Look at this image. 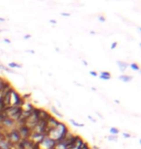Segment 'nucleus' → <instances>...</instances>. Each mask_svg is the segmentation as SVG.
Instances as JSON below:
<instances>
[{
    "label": "nucleus",
    "mask_w": 141,
    "mask_h": 149,
    "mask_svg": "<svg viewBox=\"0 0 141 149\" xmlns=\"http://www.w3.org/2000/svg\"><path fill=\"white\" fill-rule=\"evenodd\" d=\"M70 132L67 127V125L63 122L59 121V124L57 125V127L54 129L50 130L49 133H47V136H49L50 139H52L53 141H55L56 142H60L63 141L67 136V134Z\"/></svg>",
    "instance_id": "nucleus-1"
},
{
    "label": "nucleus",
    "mask_w": 141,
    "mask_h": 149,
    "mask_svg": "<svg viewBox=\"0 0 141 149\" xmlns=\"http://www.w3.org/2000/svg\"><path fill=\"white\" fill-rule=\"evenodd\" d=\"M3 113H4L7 118H10L12 120L17 122L20 119V117H22V108H19V107L9 106V107H6V109H4Z\"/></svg>",
    "instance_id": "nucleus-2"
},
{
    "label": "nucleus",
    "mask_w": 141,
    "mask_h": 149,
    "mask_svg": "<svg viewBox=\"0 0 141 149\" xmlns=\"http://www.w3.org/2000/svg\"><path fill=\"white\" fill-rule=\"evenodd\" d=\"M5 139H7L8 141H10L14 146L22 141V138H20V135L19 133L17 128H14V129L9 130L7 133H5Z\"/></svg>",
    "instance_id": "nucleus-3"
},
{
    "label": "nucleus",
    "mask_w": 141,
    "mask_h": 149,
    "mask_svg": "<svg viewBox=\"0 0 141 149\" xmlns=\"http://www.w3.org/2000/svg\"><path fill=\"white\" fill-rule=\"evenodd\" d=\"M24 101H23L22 97L15 90L14 88H12L11 90V100H10V106H15V107H19L22 108V106L23 105Z\"/></svg>",
    "instance_id": "nucleus-4"
},
{
    "label": "nucleus",
    "mask_w": 141,
    "mask_h": 149,
    "mask_svg": "<svg viewBox=\"0 0 141 149\" xmlns=\"http://www.w3.org/2000/svg\"><path fill=\"white\" fill-rule=\"evenodd\" d=\"M57 142L50 139L49 136H46L44 139L38 144L39 149H54Z\"/></svg>",
    "instance_id": "nucleus-5"
},
{
    "label": "nucleus",
    "mask_w": 141,
    "mask_h": 149,
    "mask_svg": "<svg viewBox=\"0 0 141 149\" xmlns=\"http://www.w3.org/2000/svg\"><path fill=\"white\" fill-rule=\"evenodd\" d=\"M19 130V133L20 135V138L22 139H29L30 135H31L32 131L29 129V128L26 126V125H23V126H19L17 128Z\"/></svg>",
    "instance_id": "nucleus-6"
},
{
    "label": "nucleus",
    "mask_w": 141,
    "mask_h": 149,
    "mask_svg": "<svg viewBox=\"0 0 141 149\" xmlns=\"http://www.w3.org/2000/svg\"><path fill=\"white\" fill-rule=\"evenodd\" d=\"M17 122L16 121H14V120H12V119L10 118H7L6 117L4 120H3L1 122V124L0 125H2V128L4 129V128H7V129H14V127H15V125H16Z\"/></svg>",
    "instance_id": "nucleus-7"
},
{
    "label": "nucleus",
    "mask_w": 141,
    "mask_h": 149,
    "mask_svg": "<svg viewBox=\"0 0 141 149\" xmlns=\"http://www.w3.org/2000/svg\"><path fill=\"white\" fill-rule=\"evenodd\" d=\"M12 86L10 85V83H9L7 80H5L4 79L0 77V93H1V92H6Z\"/></svg>",
    "instance_id": "nucleus-8"
},
{
    "label": "nucleus",
    "mask_w": 141,
    "mask_h": 149,
    "mask_svg": "<svg viewBox=\"0 0 141 149\" xmlns=\"http://www.w3.org/2000/svg\"><path fill=\"white\" fill-rule=\"evenodd\" d=\"M15 146L6 139H0V149H13Z\"/></svg>",
    "instance_id": "nucleus-9"
},
{
    "label": "nucleus",
    "mask_w": 141,
    "mask_h": 149,
    "mask_svg": "<svg viewBox=\"0 0 141 149\" xmlns=\"http://www.w3.org/2000/svg\"><path fill=\"white\" fill-rule=\"evenodd\" d=\"M133 79V77L131 76H128V74H121V76H119V79L122 80L123 82H131Z\"/></svg>",
    "instance_id": "nucleus-10"
},
{
    "label": "nucleus",
    "mask_w": 141,
    "mask_h": 149,
    "mask_svg": "<svg viewBox=\"0 0 141 149\" xmlns=\"http://www.w3.org/2000/svg\"><path fill=\"white\" fill-rule=\"evenodd\" d=\"M117 65L119 66L121 72H125V71L128 68V64L126 63V62H123V61H117Z\"/></svg>",
    "instance_id": "nucleus-11"
},
{
    "label": "nucleus",
    "mask_w": 141,
    "mask_h": 149,
    "mask_svg": "<svg viewBox=\"0 0 141 149\" xmlns=\"http://www.w3.org/2000/svg\"><path fill=\"white\" fill-rule=\"evenodd\" d=\"M100 79H103V80H109L110 79H111V74H110V73L108 72H101L100 74Z\"/></svg>",
    "instance_id": "nucleus-12"
},
{
    "label": "nucleus",
    "mask_w": 141,
    "mask_h": 149,
    "mask_svg": "<svg viewBox=\"0 0 141 149\" xmlns=\"http://www.w3.org/2000/svg\"><path fill=\"white\" fill-rule=\"evenodd\" d=\"M8 66L10 69H15V68H22V65L17 64V63H16V62H11V63L8 64Z\"/></svg>",
    "instance_id": "nucleus-13"
},
{
    "label": "nucleus",
    "mask_w": 141,
    "mask_h": 149,
    "mask_svg": "<svg viewBox=\"0 0 141 149\" xmlns=\"http://www.w3.org/2000/svg\"><path fill=\"white\" fill-rule=\"evenodd\" d=\"M70 122L74 125V126H76V127H79V128H83V127H84V124L78 123V122H76V120H74V119H70Z\"/></svg>",
    "instance_id": "nucleus-14"
},
{
    "label": "nucleus",
    "mask_w": 141,
    "mask_h": 149,
    "mask_svg": "<svg viewBox=\"0 0 141 149\" xmlns=\"http://www.w3.org/2000/svg\"><path fill=\"white\" fill-rule=\"evenodd\" d=\"M110 134H111L112 136H117L119 134V130L115 127H111L110 128Z\"/></svg>",
    "instance_id": "nucleus-15"
},
{
    "label": "nucleus",
    "mask_w": 141,
    "mask_h": 149,
    "mask_svg": "<svg viewBox=\"0 0 141 149\" xmlns=\"http://www.w3.org/2000/svg\"><path fill=\"white\" fill-rule=\"evenodd\" d=\"M51 111L53 112V113H54V114L56 115V116H58V117H63V115H62V113H60L58 111H57V109L54 108V107H51Z\"/></svg>",
    "instance_id": "nucleus-16"
},
{
    "label": "nucleus",
    "mask_w": 141,
    "mask_h": 149,
    "mask_svg": "<svg viewBox=\"0 0 141 149\" xmlns=\"http://www.w3.org/2000/svg\"><path fill=\"white\" fill-rule=\"evenodd\" d=\"M130 67H131L133 70H134V71H139V70H140L139 66H138V65H137L136 63H131V64L130 65Z\"/></svg>",
    "instance_id": "nucleus-17"
},
{
    "label": "nucleus",
    "mask_w": 141,
    "mask_h": 149,
    "mask_svg": "<svg viewBox=\"0 0 141 149\" xmlns=\"http://www.w3.org/2000/svg\"><path fill=\"white\" fill-rule=\"evenodd\" d=\"M107 139H108V141H117V139H118L117 136H112V135L107 136Z\"/></svg>",
    "instance_id": "nucleus-18"
},
{
    "label": "nucleus",
    "mask_w": 141,
    "mask_h": 149,
    "mask_svg": "<svg viewBox=\"0 0 141 149\" xmlns=\"http://www.w3.org/2000/svg\"><path fill=\"white\" fill-rule=\"evenodd\" d=\"M79 149H90V147H89L88 143H86V142H83V144L79 147Z\"/></svg>",
    "instance_id": "nucleus-19"
},
{
    "label": "nucleus",
    "mask_w": 141,
    "mask_h": 149,
    "mask_svg": "<svg viewBox=\"0 0 141 149\" xmlns=\"http://www.w3.org/2000/svg\"><path fill=\"white\" fill-rule=\"evenodd\" d=\"M98 19H99V22H106V17H104L103 16H99Z\"/></svg>",
    "instance_id": "nucleus-20"
},
{
    "label": "nucleus",
    "mask_w": 141,
    "mask_h": 149,
    "mask_svg": "<svg viewBox=\"0 0 141 149\" xmlns=\"http://www.w3.org/2000/svg\"><path fill=\"white\" fill-rule=\"evenodd\" d=\"M117 45H118V43H117V42H114V43H112V44H111V46H110V49H116Z\"/></svg>",
    "instance_id": "nucleus-21"
},
{
    "label": "nucleus",
    "mask_w": 141,
    "mask_h": 149,
    "mask_svg": "<svg viewBox=\"0 0 141 149\" xmlns=\"http://www.w3.org/2000/svg\"><path fill=\"white\" fill-rule=\"evenodd\" d=\"M89 74H91L92 77H95L98 76V73H97V72H94V71H90V72H89Z\"/></svg>",
    "instance_id": "nucleus-22"
},
{
    "label": "nucleus",
    "mask_w": 141,
    "mask_h": 149,
    "mask_svg": "<svg viewBox=\"0 0 141 149\" xmlns=\"http://www.w3.org/2000/svg\"><path fill=\"white\" fill-rule=\"evenodd\" d=\"M123 136H124L125 139H130L131 135H130V134H127V133H123Z\"/></svg>",
    "instance_id": "nucleus-23"
},
{
    "label": "nucleus",
    "mask_w": 141,
    "mask_h": 149,
    "mask_svg": "<svg viewBox=\"0 0 141 149\" xmlns=\"http://www.w3.org/2000/svg\"><path fill=\"white\" fill-rule=\"evenodd\" d=\"M61 16H64V17H70L71 14L70 13H61Z\"/></svg>",
    "instance_id": "nucleus-24"
},
{
    "label": "nucleus",
    "mask_w": 141,
    "mask_h": 149,
    "mask_svg": "<svg viewBox=\"0 0 141 149\" xmlns=\"http://www.w3.org/2000/svg\"><path fill=\"white\" fill-rule=\"evenodd\" d=\"M49 22L53 23V24H56V23H57V22H56V20H54V19H49Z\"/></svg>",
    "instance_id": "nucleus-25"
},
{
    "label": "nucleus",
    "mask_w": 141,
    "mask_h": 149,
    "mask_svg": "<svg viewBox=\"0 0 141 149\" xmlns=\"http://www.w3.org/2000/svg\"><path fill=\"white\" fill-rule=\"evenodd\" d=\"M4 42L6 44H11V41L9 40V39H4Z\"/></svg>",
    "instance_id": "nucleus-26"
},
{
    "label": "nucleus",
    "mask_w": 141,
    "mask_h": 149,
    "mask_svg": "<svg viewBox=\"0 0 141 149\" xmlns=\"http://www.w3.org/2000/svg\"><path fill=\"white\" fill-rule=\"evenodd\" d=\"M88 118H89L92 122H96V119H93V118H92V116H90V115H89V116H88Z\"/></svg>",
    "instance_id": "nucleus-27"
},
{
    "label": "nucleus",
    "mask_w": 141,
    "mask_h": 149,
    "mask_svg": "<svg viewBox=\"0 0 141 149\" xmlns=\"http://www.w3.org/2000/svg\"><path fill=\"white\" fill-rule=\"evenodd\" d=\"M23 38H24L25 40H26V39H30V38H31V35H25V36L23 37Z\"/></svg>",
    "instance_id": "nucleus-28"
},
{
    "label": "nucleus",
    "mask_w": 141,
    "mask_h": 149,
    "mask_svg": "<svg viewBox=\"0 0 141 149\" xmlns=\"http://www.w3.org/2000/svg\"><path fill=\"white\" fill-rule=\"evenodd\" d=\"M83 61V64H84V66H88V63L85 61V60H82Z\"/></svg>",
    "instance_id": "nucleus-29"
},
{
    "label": "nucleus",
    "mask_w": 141,
    "mask_h": 149,
    "mask_svg": "<svg viewBox=\"0 0 141 149\" xmlns=\"http://www.w3.org/2000/svg\"><path fill=\"white\" fill-rule=\"evenodd\" d=\"M0 22H5V19H3V17H0Z\"/></svg>",
    "instance_id": "nucleus-30"
},
{
    "label": "nucleus",
    "mask_w": 141,
    "mask_h": 149,
    "mask_svg": "<svg viewBox=\"0 0 141 149\" xmlns=\"http://www.w3.org/2000/svg\"><path fill=\"white\" fill-rule=\"evenodd\" d=\"M90 34H91V35H95L96 32L95 31H91V32H90Z\"/></svg>",
    "instance_id": "nucleus-31"
},
{
    "label": "nucleus",
    "mask_w": 141,
    "mask_h": 149,
    "mask_svg": "<svg viewBox=\"0 0 141 149\" xmlns=\"http://www.w3.org/2000/svg\"><path fill=\"white\" fill-rule=\"evenodd\" d=\"M28 52H30V53H34V52H33V50H28Z\"/></svg>",
    "instance_id": "nucleus-32"
},
{
    "label": "nucleus",
    "mask_w": 141,
    "mask_h": 149,
    "mask_svg": "<svg viewBox=\"0 0 141 149\" xmlns=\"http://www.w3.org/2000/svg\"><path fill=\"white\" fill-rule=\"evenodd\" d=\"M115 103H116V104H119L120 102H119V101H118V100H115Z\"/></svg>",
    "instance_id": "nucleus-33"
},
{
    "label": "nucleus",
    "mask_w": 141,
    "mask_h": 149,
    "mask_svg": "<svg viewBox=\"0 0 141 149\" xmlns=\"http://www.w3.org/2000/svg\"><path fill=\"white\" fill-rule=\"evenodd\" d=\"M0 32H2V30H1V29H0Z\"/></svg>",
    "instance_id": "nucleus-34"
}]
</instances>
